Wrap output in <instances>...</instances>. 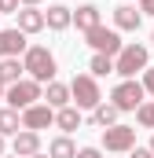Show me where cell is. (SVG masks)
<instances>
[{
	"label": "cell",
	"instance_id": "cell-25",
	"mask_svg": "<svg viewBox=\"0 0 154 158\" xmlns=\"http://www.w3.org/2000/svg\"><path fill=\"white\" fill-rule=\"evenodd\" d=\"M77 158H103V151H99V147H81Z\"/></svg>",
	"mask_w": 154,
	"mask_h": 158
},
{
	"label": "cell",
	"instance_id": "cell-20",
	"mask_svg": "<svg viewBox=\"0 0 154 158\" xmlns=\"http://www.w3.org/2000/svg\"><path fill=\"white\" fill-rule=\"evenodd\" d=\"M48 155L51 158H77V147L70 136H55L51 143H48Z\"/></svg>",
	"mask_w": 154,
	"mask_h": 158
},
{
	"label": "cell",
	"instance_id": "cell-5",
	"mask_svg": "<svg viewBox=\"0 0 154 158\" xmlns=\"http://www.w3.org/2000/svg\"><path fill=\"white\" fill-rule=\"evenodd\" d=\"M70 92H74V103L77 107H84V110H95L99 103H103V92H99V85L92 74H77L70 81Z\"/></svg>",
	"mask_w": 154,
	"mask_h": 158
},
{
	"label": "cell",
	"instance_id": "cell-16",
	"mask_svg": "<svg viewBox=\"0 0 154 158\" xmlns=\"http://www.w3.org/2000/svg\"><path fill=\"white\" fill-rule=\"evenodd\" d=\"M44 15H48V30H66V26L74 22V11H70V7H63V4H51Z\"/></svg>",
	"mask_w": 154,
	"mask_h": 158
},
{
	"label": "cell",
	"instance_id": "cell-17",
	"mask_svg": "<svg viewBox=\"0 0 154 158\" xmlns=\"http://www.w3.org/2000/svg\"><path fill=\"white\" fill-rule=\"evenodd\" d=\"M55 125L63 129V132H74V129H81V107H63V110H55Z\"/></svg>",
	"mask_w": 154,
	"mask_h": 158
},
{
	"label": "cell",
	"instance_id": "cell-6",
	"mask_svg": "<svg viewBox=\"0 0 154 158\" xmlns=\"http://www.w3.org/2000/svg\"><path fill=\"white\" fill-rule=\"evenodd\" d=\"M103 147H107L110 155L132 151V147H136V129H132V125H110V129H103Z\"/></svg>",
	"mask_w": 154,
	"mask_h": 158
},
{
	"label": "cell",
	"instance_id": "cell-29",
	"mask_svg": "<svg viewBox=\"0 0 154 158\" xmlns=\"http://www.w3.org/2000/svg\"><path fill=\"white\" fill-rule=\"evenodd\" d=\"M4 96H7V85H4V81H0V99H4Z\"/></svg>",
	"mask_w": 154,
	"mask_h": 158
},
{
	"label": "cell",
	"instance_id": "cell-26",
	"mask_svg": "<svg viewBox=\"0 0 154 158\" xmlns=\"http://www.w3.org/2000/svg\"><path fill=\"white\" fill-rule=\"evenodd\" d=\"M128 158H154V151H151V147H132Z\"/></svg>",
	"mask_w": 154,
	"mask_h": 158
},
{
	"label": "cell",
	"instance_id": "cell-9",
	"mask_svg": "<svg viewBox=\"0 0 154 158\" xmlns=\"http://www.w3.org/2000/svg\"><path fill=\"white\" fill-rule=\"evenodd\" d=\"M26 55V33L15 26V30H0V59H18Z\"/></svg>",
	"mask_w": 154,
	"mask_h": 158
},
{
	"label": "cell",
	"instance_id": "cell-22",
	"mask_svg": "<svg viewBox=\"0 0 154 158\" xmlns=\"http://www.w3.org/2000/svg\"><path fill=\"white\" fill-rule=\"evenodd\" d=\"M136 121H140L143 129H154V99H151V103H143V107L136 110Z\"/></svg>",
	"mask_w": 154,
	"mask_h": 158
},
{
	"label": "cell",
	"instance_id": "cell-24",
	"mask_svg": "<svg viewBox=\"0 0 154 158\" xmlns=\"http://www.w3.org/2000/svg\"><path fill=\"white\" fill-rule=\"evenodd\" d=\"M143 88L154 96V66H147V70H143Z\"/></svg>",
	"mask_w": 154,
	"mask_h": 158
},
{
	"label": "cell",
	"instance_id": "cell-15",
	"mask_svg": "<svg viewBox=\"0 0 154 158\" xmlns=\"http://www.w3.org/2000/svg\"><path fill=\"white\" fill-rule=\"evenodd\" d=\"M22 132V114L15 107H4L0 110V136H18Z\"/></svg>",
	"mask_w": 154,
	"mask_h": 158
},
{
	"label": "cell",
	"instance_id": "cell-27",
	"mask_svg": "<svg viewBox=\"0 0 154 158\" xmlns=\"http://www.w3.org/2000/svg\"><path fill=\"white\" fill-rule=\"evenodd\" d=\"M140 11L143 15H154V0H140Z\"/></svg>",
	"mask_w": 154,
	"mask_h": 158
},
{
	"label": "cell",
	"instance_id": "cell-28",
	"mask_svg": "<svg viewBox=\"0 0 154 158\" xmlns=\"http://www.w3.org/2000/svg\"><path fill=\"white\" fill-rule=\"evenodd\" d=\"M37 4H40V0H22V7H37Z\"/></svg>",
	"mask_w": 154,
	"mask_h": 158
},
{
	"label": "cell",
	"instance_id": "cell-21",
	"mask_svg": "<svg viewBox=\"0 0 154 158\" xmlns=\"http://www.w3.org/2000/svg\"><path fill=\"white\" fill-rule=\"evenodd\" d=\"M88 70H92V77H107V74H114L117 66H114V55H92V63H88Z\"/></svg>",
	"mask_w": 154,
	"mask_h": 158
},
{
	"label": "cell",
	"instance_id": "cell-31",
	"mask_svg": "<svg viewBox=\"0 0 154 158\" xmlns=\"http://www.w3.org/2000/svg\"><path fill=\"white\" fill-rule=\"evenodd\" d=\"M33 158H51V155H33Z\"/></svg>",
	"mask_w": 154,
	"mask_h": 158
},
{
	"label": "cell",
	"instance_id": "cell-19",
	"mask_svg": "<svg viewBox=\"0 0 154 158\" xmlns=\"http://www.w3.org/2000/svg\"><path fill=\"white\" fill-rule=\"evenodd\" d=\"M117 114H121V110H117L114 103H99V107L92 110V121H95L99 129H110V125H117Z\"/></svg>",
	"mask_w": 154,
	"mask_h": 158
},
{
	"label": "cell",
	"instance_id": "cell-33",
	"mask_svg": "<svg viewBox=\"0 0 154 158\" xmlns=\"http://www.w3.org/2000/svg\"><path fill=\"white\" fill-rule=\"evenodd\" d=\"M151 151H154V136H151Z\"/></svg>",
	"mask_w": 154,
	"mask_h": 158
},
{
	"label": "cell",
	"instance_id": "cell-13",
	"mask_svg": "<svg viewBox=\"0 0 154 158\" xmlns=\"http://www.w3.org/2000/svg\"><path fill=\"white\" fill-rule=\"evenodd\" d=\"M44 103H48V107H55V110L70 107V103H74V92H70V85H59V81H51V85L44 88Z\"/></svg>",
	"mask_w": 154,
	"mask_h": 158
},
{
	"label": "cell",
	"instance_id": "cell-23",
	"mask_svg": "<svg viewBox=\"0 0 154 158\" xmlns=\"http://www.w3.org/2000/svg\"><path fill=\"white\" fill-rule=\"evenodd\" d=\"M22 11V0H0V15H18Z\"/></svg>",
	"mask_w": 154,
	"mask_h": 158
},
{
	"label": "cell",
	"instance_id": "cell-1",
	"mask_svg": "<svg viewBox=\"0 0 154 158\" xmlns=\"http://www.w3.org/2000/svg\"><path fill=\"white\" fill-rule=\"evenodd\" d=\"M22 63H26V74H30L33 81H40V85H51V81H55V55H51L44 44L26 48Z\"/></svg>",
	"mask_w": 154,
	"mask_h": 158
},
{
	"label": "cell",
	"instance_id": "cell-18",
	"mask_svg": "<svg viewBox=\"0 0 154 158\" xmlns=\"http://www.w3.org/2000/svg\"><path fill=\"white\" fill-rule=\"evenodd\" d=\"M22 74H26V63H22V59H0V81H4V85L22 81Z\"/></svg>",
	"mask_w": 154,
	"mask_h": 158
},
{
	"label": "cell",
	"instance_id": "cell-3",
	"mask_svg": "<svg viewBox=\"0 0 154 158\" xmlns=\"http://www.w3.org/2000/svg\"><path fill=\"white\" fill-rule=\"evenodd\" d=\"M147 63H151V52L143 48V44H125L121 48V55L114 59V74H121V77L128 81V77H136L140 70H147Z\"/></svg>",
	"mask_w": 154,
	"mask_h": 158
},
{
	"label": "cell",
	"instance_id": "cell-8",
	"mask_svg": "<svg viewBox=\"0 0 154 158\" xmlns=\"http://www.w3.org/2000/svg\"><path fill=\"white\" fill-rule=\"evenodd\" d=\"M48 125H55V107H48V103H33L30 110H22V129H48Z\"/></svg>",
	"mask_w": 154,
	"mask_h": 158
},
{
	"label": "cell",
	"instance_id": "cell-32",
	"mask_svg": "<svg viewBox=\"0 0 154 158\" xmlns=\"http://www.w3.org/2000/svg\"><path fill=\"white\" fill-rule=\"evenodd\" d=\"M4 158H18V155H4Z\"/></svg>",
	"mask_w": 154,
	"mask_h": 158
},
{
	"label": "cell",
	"instance_id": "cell-7",
	"mask_svg": "<svg viewBox=\"0 0 154 158\" xmlns=\"http://www.w3.org/2000/svg\"><path fill=\"white\" fill-rule=\"evenodd\" d=\"M84 37H88V44H92L99 55H114V59H117L121 48H125V40L117 37V30H107V26H95V30H88Z\"/></svg>",
	"mask_w": 154,
	"mask_h": 158
},
{
	"label": "cell",
	"instance_id": "cell-10",
	"mask_svg": "<svg viewBox=\"0 0 154 158\" xmlns=\"http://www.w3.org/2000/svg\"><path fill=\"white\" fill-rule=\"evenodd\" d=\"M11 155H18V158H33V155H40V132L22 129L18 136H11Z\"/></svg>",
	"mask_w": 154,
	"mask_h": 158
},
{
	"label": "cell",
	"instance_id": "cell-2",
	"mask_svg": "<svg viewBox=\"0 0 154 158\" xmlns=\"http://www.w3.org/2000/svg\"><path fill=\"white\" fill-rule=\"evenodd\" d=\"M7 107H15V110H30L37 99H44V85L33 77H22V81H15V85H7Z\"/></svg>",
	"mask_w": 154,
	"mask_h": 158
},
{
	"label": "cell",
	"instance_id": "cell-11",
	"mask_svg": "<svg viewBox=\"0 0 154 158\" xmlns=\"http://www.w3.org/2000/svg\"><path fill=\"white\" fill-rule=\"evenodd\" d=\"M18 30H22V33H40V30H48V15H44L40 7H22V11H18Z\"/></svg>",
	"mask_w": 154,
	"mask_h": 158
},
{
	"label": "cell",
	"instance_id": "cell-14",
	"mask_svg": "<svg viewBox=\"0 0 154 158\" xmlns=\"http://www.w3.org/2000/svg\"><path fill=\"white\" fill-rule=\"evenodd\" d=\"M74 22H77V30H81V33H88V30L103 26V22H99V7H95V4H81V7L74 11Z\"/></svg>",
	"mask_w": 154,
	"mask_h": 158
},
{
	"label": "cell",
	"instance_id": "cell-30",
	"mask_svg": "<svg viewBox=\"0 0 154 158\" xmlns=\"http://www.w3.org/2000/svg\"><path fill=\"white\" fill-rule=\"evenodd\" d=\"M4 151H7V143H4V136H0V158H4Z\"/></svg>",
	"mask_w": 154,
	"mask_h": 158
},
{
	"label": "cell",
	"instance_id": "cell-4",
	"mask_svg": "<svg viewBox=\"0 0 154 158\" xmlns=\"http://www.w3.org/2000/svg\"><path fill=\"white\" fill-rule=\"evenodd\" d=\"M143 96H147V88L136 77H128V81H121L114 92H110V103L125 114V110H140V107H143Z\"/></svg>",
	"mask_w": 154,
	"mask_h": 158
},
{
	"label": "cell",
	"instance_id": "cell-12",
	"mask_svg": "<svg viewBox=\"0 0 154 158\" xmlns=\"http://www.w3.org/2000/svg\"><path fill=\"white\" fill-rule=\"evenodd\" d=\"M140 22H143V11H136L132 4H121V7H114V26H117V30L136 33V30H140Z\"/></svg>",
	"mask_w": 154,
	"mask_h": 158
}]
</instances>
